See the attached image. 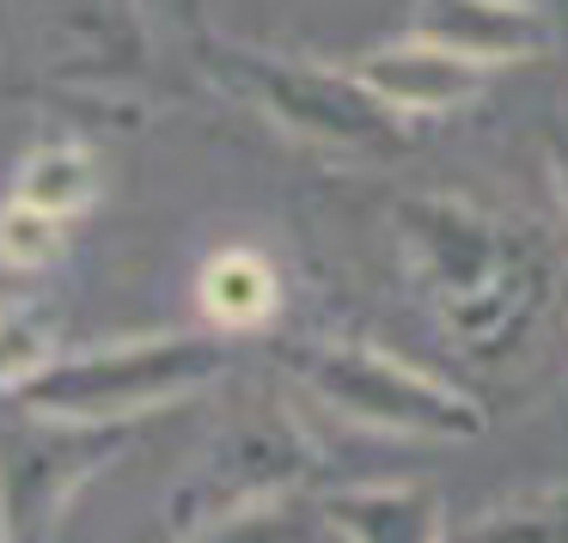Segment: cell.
Returning <instances> with one entry per match:
<instances>
[{
    "label": "cell",
    "instance_id": "cell-12",
    "mask_svg": "<svg viewBox=\"0 0 568 543\" xmlns=\"http://www.w3.org/2000/svg\"><path fill=\"white\" fill-rule=\"evenodd\" d=\"M13 202H26L38 214H55V221H74V214H87L99 202V160L80 141H50V147H38L19 165Z\"/></svg>",
    "mask_w": 568,
    "mask_h": 543
},
{
    "label": "cell",
    "instance_id": "cell-11",
    "mask_svg": "<svg viewBox=\"0 0 568 543\" xmlns=\"http://www.w3.org/2000/svg\"><path fill=\"white\" fill-rule=\"evenodd\" d=\"M446 543H568V482H538L446 525Z\"/></svg>",
    "mask_w": 568,
    "mask_h": 543
},
{
    "label": "cell",
    "instance_id": "cell-1",
    "mask_svg": "<svg viewBox=\"0 0 568 543\" xmlns=\"http://www.w3.org/2000/svg\"><path fill=\"white\" fill-rule=\"evenodd\" d=\"M392 233L404 245L409 275L428 294V311L465 355L501 360L531 336L550 306V269L495 214L458 196H404L392 208Z\"/></svg>",
    "mask_w": 568,
    "mask_h": 543
},
{
    "label": "cell",
    "instance_id": "cell-7",
    "mask_svg": "<svg viewBox=\"0 0 568 543\" xmlns=\"http://www.w3.org/2000/svg\"><path fill=\"white\" fill-rule=\"evenodd\" d=\"M409 38L440 43V50L465 55L477 68H495V62L550 55L556 25L538 0H416Z\"/></svg>",
    "mask_w": 568,
    "mask_h": 543
},
{
    "label": "cell",
    "instance_id": "cell-8",
    "mask_svg": "<svg viewBox=\"0 0 568 543\" xmlns=\"http://www.w3.org/2000/svg\"><path fill=\"white\" fill-rule=\"evenodd\" d=\"M343 543H446V506L428 482H331L312 494Z\"/></svg>",
    "mask_w": 568,
    "mask_h": 543
},
{
    "label": "cell",
    "instance_id": "cell-15",
    "mask_svg": "<svg viewBox=\"0 0 568 543\" xmlns=\"http://www.w3.org/2000/svg\"><path fill=\"white\" fill-rule=\"evenodd\" d=\"M50 360H55V348H50V336H43L38 324L0 318V391L19 397L43 367H50Z\"/></svg>",
    "mask_w": 568,
    "mask_h": 543
},
{
    "label": "cell",
    "instance_id": "cell-9",
    "mask_svg": "<svg viewBox=\"0 0 568 543\" xmlns=\"http://www.w3.org/2000/svg\"><path fill=\"white\" fill-rule=\"evenodd\" d=\"M348 74H355L373 99L392 104L397 116H434V111H453V104H470L483 92L477 62L440 50V43H422V38L385 43V50L361 55Z\"/></svg>",
    "mask_w": 568,
    "mask_h": 543
},
{
    "label": "cell",
    "instance_id": "cell-18",
    "mask_svg": "<svg viewBox=\"0 0 568 543\" xmlns=\"http://www.w3.org/2000/svg\"><path fill=\"white\" fill-rule=\"evenodd\" d=\"M0 543H13V537H7V519H0Z\"/></svg>",
    "mask_w": 568,
    "mask_h": 543
},
{
    "label": "cell",
    "instance_id": "cell-16",
    "mask_svg": "<svg viewBox=\"0 0 568 543\" xmlns=\"http://www.w3.org/2000/svg\"><path fill=\"white\" fill-rule=\"evenodd\" d=\"M544 160H550V184H556V202H562V214H568V123H556L550 135H544Z\"/></svg>",
    "mask_w": 568,
    "mask_h": 543
},
{
    "label": "cell",
    "instance_id": "cell-4",
    "mask_svg": "<svg viewBox=\"0 0 568 543\" xmlns=\"http://www.w3.org/2000/svg\"><path fill=\"white\" fill-rule=\"evenodd\" d=\"M209 74L233 86L245 104H257L282 135L306 141L324 153H348V160H397L416 147L409 116H397L385 99H373L355 74L343 68H318L300 55H270L245 50V43H209L202 50Z\"/></svg>",
    "mask_w": 568,
    "mask_h": 543
},
{
    "label": "cell",
    "instance_id": "cell-2",
    "mask_svg": "<svg viewBox=\"0 0 568 543\" xmlns=\"http://www.w3.org/2000/svg\"><path fill=\"white\" fill-rule=\"evenodd\" d=\"M226 367H233V348L214 330L129 336V342L55 355L13 403L26 416L74 421V428H129V421L153 416V409L209 391L214 379H226Z\"/></svg>",
    "mask_w": 568,
    "mask_h": 543
},
{
    "label": "cell",
    "instance_id": "cell-6",
    "mask_svg": "<svg viewBox=\"0 0 568 543\" xmlns=\"http://www.w3.org/2000/svg\"><path fill=\"white\" fill-rule=\"evenodd\" d=\"M312 482V445L300 428L282 421H239L209 445L196 470H190L184 494H178V531H196L221 513H239L251 501H275V494H300Z\"/></svg>",
    "mask_w": 568,
    "mask_h": 543
},
{
    "label": "cell",
    "instance_id": "cell-14",
    "mask_svg": "<svg viewBox=\"0 0 568 543\" xmlns=\"http://www.w3.org/2000/svg\"><path fill=\"white\" fill-rule=\"evenodd\" d=\"M62 250H68V221L38 214L26 202H7L0 208V263L7 269H50Z\"/></svg>",
    "mask_w": 568,
    "mask_h": 543
},
{
    "label": "cell",
    "instance_id": "cell-13",
    "mask_svg": "<svg viewBox=\"0 0 568 543\" xmlns=\"http://www.w3.org/2000/svg\"><path fill=\"white\" fill-rule=\"evenodd\" d=\"M324 519L318 501L306 494H275V501H251L239 513H221L209 525L184 531L178 543H318Z\"/></svg>",
    "mask_w": 568,
    "mask_h": 543
},
{
    "label": "cell",
    "instance_id": "cell-5",
    "mask_svg": "<svg viewBox=\"0 0 568 543\" xmlns=\"http://www.w3.org/2000/svg\"><path fill=\"white\" fill-rule=\"evenodd\" d=\"M26 416V409H19ZM129 428H74V421L26 416L19 428H0V519L13 543H50L74 494L116 464Z\"/></svg>",
    "mask_w": 568,
    "mask_h": 543
},
{
    "label": "cell",
    "instance_id": "cell-3",
    "mask_svg": "<svg viewBox=\"0 0 568 543\" xmlns=\"http://www.w3.org/2000/svg\"><path fill=\"white\" fill-rule=\"evenodd\" d=\"M287 372L324 416L348 421V428L397 433V440H477L489 428V416L470 391H458L440 372L409 367L404 355L379 342H355V336L294 342Z\"/></svg>",
    "mask_w": 568,
    "mask_h": 543
},
{
    "label": "cell",
    "instance_id": "cell-10",
    "mask_svg": "<svg viewBox=\"0 0 568 543\" xmlns=\"http://www.w3.org/2000/svg\"><path fill=\"white\" fill-rule=\"evenodd\" d=\"M196 299H202V318L214 324L221 336H245V330H263L282 306V275L263 250H221V257L202 263V281H196Z\"/></svg>",
    "mask_w": 568,
    "mask_h": 543
},
{
    "label": "cell",
    "instance_id": "cell-19",
    "mask_svg": "<svg viewBox=\"0 0 568 543\" xmlns=\"http://www.w3.org/2000/svg\"><path fill=\"white\" fill-rule=\"evenodd\" d=\"M0 7H7V0H0Z\"/></svg>",
    "mask_w": 568,
    "mask_h": 543
},
{
    "label": "cell",
    "instance_id": "cell-17",
    "mask_svg": "<svg viewBox=\"0 0 568 543\" xmlns=\"http://www.w3.org/2000/svg\"><path fill=\"white\" fill-rule=\"evenodd\" d=\"M178 7H184L190 19H202V0H178Z\"/></svg>",
    "mask_w": 568,
    "mask_h": 543
}]
</instances>
